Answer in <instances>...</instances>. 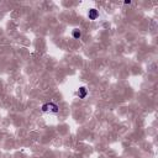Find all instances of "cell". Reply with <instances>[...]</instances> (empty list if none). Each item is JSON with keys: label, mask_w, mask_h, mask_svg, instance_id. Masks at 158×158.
<instances>
[{"label": "cell", "mask_w": 158, "mask_h": 158, "mask_svg": "<svg viewBox=\"0 0 158 158\" xmlns=\"http://www.w3.org/2000/svg\"><path fill=\"white\" fill-rule=\"evenodd\" d=\"M42 111L43 113H53V114H57L59 111V107L57 104L54 102H47V104L42 105Z\"/></svg>", "instance_id": "cell-1"}, {"label": "cell", "mask_w": 158, "mask_h": 158, "mask_svg": "<svg viewBox=\"0 0 158 158\" xmlns=\"http://www.w3.org/2000/svg\"><path fill=\"white\" fill-rule=\"evenodd\" d=\"M88 17H89V20H97L99 17L98 10L97 9H90V10H89V12H88Z\"/></svg>", "instance_id": "cell-2"}, {"label": "cell", "mask_w": 158, "mask_h": 158, "mask_svg": "<svg viewBox=\"0 0 158 158\" xmlns=\"http://www.w3.org/2000/svg\"><path fill=\"white\" fill-rule=\"evenodd\" d=\"M87 94H88L87 88H85V87H80L79 90H78V97H79V99H84V98L87 97Z\"/></svg>", "instance_id": "cell-3"}, {"label": "cell", "mask_w": 158, "mask_h": 158, "mask_svg": "<svg viewBox=\"0 0 158 158\" xmlns=\"http://www.w3.org/2000/svg\"><path fill=\"white\" fill-rule=\"evenodd\" d=\"M72 35H73V37H74V38L79 40V38L82 37V31H80L79 29H74V30H73V32H72Z\"/></svg>", "instance_id": "cell-4"}, {"label": "cell", "mask_w": 158, "mask_h": 158, "mask_svg": "<svg viewBox=\"0 0 158 158\" xmlns=\"http://www.w3.org/2000/svg\"><path fill=\"white\" fill-rule=\"evenodd\" d=\"M125 4H126V5H130V4H131V1H130V0H126Z\"/></svg>", "instance_id": "cell-5"}]
</instances>
